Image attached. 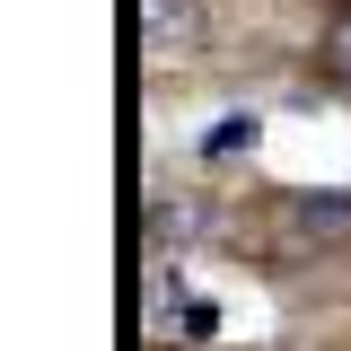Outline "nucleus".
I'll list each match as a JSON object with an SVG mask.
<instances>
[{
	"label": "nucleus",
	"mask_w": 351,
	"mask_h": 351,
	"mask_svg": "<svg viewBox=\"0 0 351 351\" xmlns=\"http://www.w3.org/2000/svg\"><path fill=\"white\" fill-rule=\"evenodd\" d=\"M193 237H211V211L193 193H158L149 202V246H193Z\"/></svg>",
	"instance_id": "f257e3e1"
},
{
	"label": "nucleus",
	"mask_w": 351,
	"mask_h": 351,
	"mask_svg": "<svg viewBox=\"0 0 351 351\" xmlns=\"http://www.w3.org/2000/svg\"><path fill=\"white\" fill-rule=\"evenodd\" d=\"M290 228L316 237V246H325V237H351V184H334V193H299V202H290Z\"/></svg>",
	"instance_id": "f03ea898"
},
{
	"label": "nucleus",
	"mask_w": 351,
	"mask_h": 351,
	"mask_svg": "<svg viewBox=\"0 0 351 351\" xmlns=\"http://www.w3.org/2000/svg\"><path fill=\"white\" fill-rule=\"evenodd\" d=\"M316 71L334 88H351V9H334V27H325V44H316Z\"/></svg>",
	"instance_id": "7ed1b4c3"
},
{
	"label": "nucleus",
	"mask_w": 351,
	"mask_h": 351,
	"mask_svg": "<svg viewBox=\"0 0 351 351\" xmlns=\"http://www.w3.org/2000/svg\"><path fill=\"white\" fill-rule=\"evenodd\" d=\"M255 114H219V123L211 132H202V158H237V149H255Z\"/></svg>",
	"instance_id": "20e7f679"
},
{
	"label": "nucleus",
	"mask_w": 351,
	"mask_h": 351,
	"mask_svg": "<svg viewBox=\"0 0 351 351\" xmlns=\"http://www.w3.org/2000/svg\"><path fill=\"white\" fill-rule=\"evenodd\" d=\"M184 27H193V0H149V18H141V36H149V53H158L167 36H184Z\"/></svg>",
	"instance_id": "39448f33"
}]
</instances>
